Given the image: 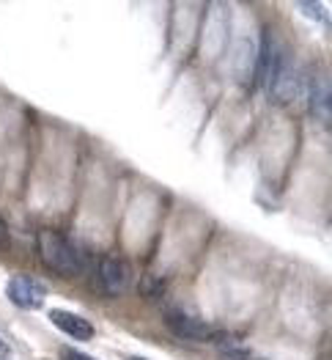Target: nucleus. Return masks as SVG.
Returning <instances> with one entry per match:
<instances>
[{
    "label": "nucleus",
    "instance_id": "5",
    "mask_svg": "<svg viewBox=\"0 0 332 360\" xmlns=\"http://www.w3.org/2000/svg\"><path fill=\"white\" fill-rule=\"evenodd\" d=\"M50 322L60 333H66L69 338H74V341H91L96 335L93 325H91L86 316L72 314V311H63V308H50Z\"/></svg>",
    "mask_w": 332,
    "mask_h": 360
},
{
    "label": "nucleus",
    "instance_id": "6",
    "mask_svg": "<svg viewBox=\"0 0 332 360\" xmlns=\"http://www.w3.org/2000/svg\"><path fill=\"white\" fill-rule=\"evenodd\" d=\"M310 110L324 124H330V83L324 77L310 83Z\"/></svg>",
    "mask_w": 332,
    "mask_h": 360
},
{
    "label": "nucleus",
    "instance_id": "8",
    "mask_svg": "<svg viewBox=\"0 0 332 360\" xmlns=\"http://www.w3.org/2000/svg\"><path fill=\"white\" fill-rule=\"evenodd\" d=\"M3 248H8V226H6V220L0 217V250Z\"/></svg>",
    "mask_w": 332,
    "mask_h": 360
},
{
    "label": "nucleus",
    "instance_id": "9",
    "mask_svg": "<svg viewBox=\"0 0 332 360\" xmlns=\"http://www.w3.org/2000/svg\"><path fill=\"white\" fill-rule=\"evenodd\" d=\"M8 358H11V347H8V344L0 338V360H8Z\"/></svg>",
    "mask_w": 332,
    "mask_h": 360
},
{
    "label": "nucleus",
    "instance_id": "4",
    "mask_svg": "<svg viewBox=\"0 0 332 360\" xmlns=\"http://www.w3.org/2000/svg\"><path fill=\"white\" fill-rule=\"evenodd\" d=\"M99 283L105 289V295L119 297L132 286V270L121 256H105L99 264Z\"/></svg>",
    "mask_w": 332,
    "mask_h": 360
},
{
    "label": "nucleus",
    "instance_id": "1",
    "mask_svg": "<svg viewBox=\"0 0 332 360\" xmlns=\"http://www.w3.org/2000/svg\"><path fill=\"white\" fill-rule=\"evenodd\" d=\"M36 245H39V256L41 262L55 272V275H63V278H77L83 272V256L77 253V248L66 240L58 231H39L36 237Z\"/></svg>",
    "mask_w": 332,
    "mask_h": 360
},
{
    "label": "nucleus",
    "instance_id": "3",
    "mask_svg": "<svg viewBox=\"0 0 332 360\" xmlns=\"http://www.w3.org/2000/svg\"><path fill=\"white\" fill-rule=\"evenodd\" d=\"M6 295H8V300L14 302L17 308H22V311H39L44 305V300H47V286L39 283L30 275H14L6 283Z\"/></svg>",
    "mask_w": 332,
    "mask_h": 360
},
{
    "label": "nucleus",
    "instance_id": "7",
    "mask_svg": "<svg viewBox=\"0 0 332 360\" xmlns=\"http://www.w3.org/2000/svg\"><path fill=\"white\" fill-rule=\"evenodd\" d=\"M60 360H96L86 355V352H80V349H72V347H63L60 349Z\"/></svg>",
    "mask_w": 332,
    "mask_h": 360
},
{
    "label": "nucleus",
    "instance_id": "10",
    "mask_svg": "<svg viewBox=\"0 0 332 360\" xmlns=\"http://www.w3.org/2000/svg\"><path fill=\"white\" fill-rule=\"evenodd\" d=\"M129 360H149V358H140V355H132Z\"/></svg>",
    "mask_w": 332,
    "mask_h": 360
},
{
    "label": "nucleus",
    "instance_id": "2",
    "mask_svg": "<svg viewBox=\"0 0 332 360\" xmlns=\"http://www.w3.org/2000/svg\"><path fill=\"white\" fill-rule=\"evenodd\" d=\"M165 328L176 338H184V341H206V338H211L209 325L201 316H195L192 311L181 308V305H168L165 308Z\"/></svg>",
    "mask_w": 332,
    "mask_h": 360
}]
</instances>
